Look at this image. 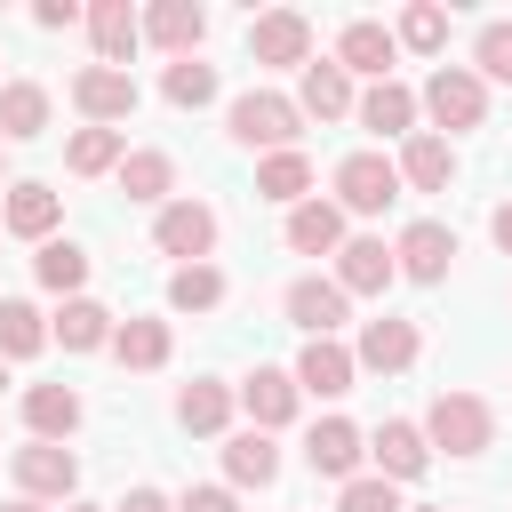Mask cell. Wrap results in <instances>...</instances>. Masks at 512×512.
<instances>
[{
  "instance_id": "cell-1",
  "label": "cell",
  "mask_w": 512,
  "mask_h": 512,
  "mask_svg": "<svg viewBox=\"0 0 512 512\" xmlns=\"http://www.w3.org/2000/svg\"><path fill=\"white\" fill-rule=\"evenodd\" d=\"M416 432H424V448H448V456H480V448L496 440V408H488L480 392H440V400H432V416H424Z\"/></svg>"
},
{
  "instance_id": "cell-2",
  "label": "cell",
  "mask_w": 512,
  "mask_h": 512,
  "mask_svg": "<svg viewBox=\"0 0 512 512\" xmlns=\"http://www.w3.org/2000/svg\"><path fill=\"white\" fill-rule=\"evenodd\" d=\"M232 136H240V144H264V152H296L304 112H296V96L248 88V96H232Z\"/></svg>"
},
{
  "instance_id": "cell-3",
  "label": "cell",
  "mask_w": 512,
  "mask_h": 512,
  "mask_svg": "<svg viewBox=\"0 0 512 512\" xmlns=\"http://www.w3.org/2000/svg\"><path fill=\"white\" fill-rule=\"evenodd\" d=\"M416 112H432V120L456 136V128H480V120H488V88H480V72H472V64H440V72L424 80Z\"/></svg>"
},
{
  "instance_id": "cell-4",
  "label": "cell",
  "mask_w": 512,
  "mask_h": 512,
  "mask_svg": "<svg viewBox=\"0 0 512 512\" xmlns=\"http://www.w3.org/2000/svg\"><path fill=\"white\" fill-rule=\"evenodd\" d=\"M400 200V168L384 160V152H352V160H336V208H352V216H384Z\"/></svg>"
},
{
  "instance_id": "cell-5",
  "label": "cell",
  "mask_w": 512,
  "mask_h": 512,
  "mask_svg": "<svg viewBox=\"0 0 512 512\" xmlns=\"http://www.w3.org/2000/svg\"><path fill=\"white\" fill-rule=\"evenodd\" d=\"M152 248H160V256H184V264H208V248H216V208H208V200H168L160 224H152Z\"/></svg>"
},
{
  "instance_id": "cell-6",
  "label": "cell",
  "mask_w": 512,
  "mask_h": 512,
  "mask_svg": "<svg viewBox=\"0 0 512 512\" xmlns=\"http://www.w3.org/2000/svg\"><path fill=\"white\" fill-rule=\"evenodd\" d=\"M16 488H24L32 504L72 496V488H80V456H72V448H56V440H32V448H16Z\"/></svg>"
},
{
  "instance_id": "cell-7",
  "label": "cell",
  "mask_w": 512,
  "mask_h": 512,
  "mask_svg": "<svg viewBox=\"0 0 512 512\" xmlns=\"http://www.w3.org/2000/svg\"><path fill=\"white\" fill-rule=\"evenodd\" d=\"M72 104L88 112V128H112V120L136 112V80L112 72V64H88V72H72Z\"/></svg>"
},
{
  "instance_id": "cell-8",
  "label": "cell",
  "mask_w": 512,
  "mask_h": 512,
  "mask_svg": "<svg viewBox=\"0 0 512 512\" xmlns=\"http://www.w3.org/2000/svg\"><path fill=\"white\" fill-rule=\"evenodd\" d=\"M248 56L256 64H312V24L296 8H272V16L248 24Z\"/></svg>"
},
{
  "instance_id": "cell-9",
  "label": "cell",
  "mask_w": 512,
  "mask_h": 512,
  "mask_svg": "<svg viewBox=\"0 0 512 512\" xmlns=\"http://www.w3.org/2000/svg\"><path fill=\"white\" fill-rule=\"evenodd\" d=\"M360 456H368V440H360V424H344V416H320L312 440H304V464H312L320 480H352Z\"/></svg>"
},
{
  "instance_id": "cell-10",
  "label": "cell",
  "mask_w": 512,
  "mask_h": 512,
  "mask_svg": "<svg viewBox=\"0 0 512 512\" xmlns=\"http://www.w3.org/2000/svg\"><path fill=\"white\" fill-rule=\"evenodd\" d=\"M368 456H376V480H424V464H432V448H424V432L416 424H400V416H384L376 424V440H368Z\"/></svg>"
},
{
  "instance_id": "cell-11",
  "label": "cell",
  "mask_w": 512,
  "mask_h": 512,
  "mask_svg": "<svg viewBox=\"0 0 512 512\" xmlns=\"http://www.w3.org/2000/svg\"><path fill=\"white\" fill-rule=\"evenodd\" d=\"M392 264H400L408 280H448V264H456V232L424 216V224H408V232H400V248H392Z\"/></svg>"
},
{
  "instance_id": "cell-12",
  "label": "cell",
  "mask_w": 512,
  "mask_h": 512,
  "mask_svg": "<svg viewBox=\"0 0 512 512\" xmlns=\"http://www.w3.org/2000/svg\"><path fill=\"white\" fill-rule=\"evenodd\" d=\"M392 280H400V264H392L384 240H344V248H336V288H344V296H384Z\"/></svg>"
},
{
  "instance_id": "cell-13",
  "label": "cell",
  "mask_w": 512,
  "mask_h": 512,
  "mask_svg": "<svg viewBox=\"0 0 512 512\" xmlns=\"http://www.w3.org/2000/svg\"><path fill=\"white\" fill-rule=\"evenodd\" d=\"M352 368H376V376H400V368H416V320H368L360 328V352H352Z\"/></svg>"
},
{
  "instance_id": "cell-14",
  "label": "cell",
  "mask_w": 512,
  "mask_h": 512,
  "mask_svg": "<svg viewBox=\"0 0 512 512\" xmlns=\"http://www.w3.org/2000/svg\"><path fill=\"white\" fill-rule=\"evenodd\" d=\"M288 376H296V392H320V400H344L360 368H352V352H344L336 336H312V344H304V360H296Z\"/></svg>"
},
{
  "instance_id": "cell-15",
  "label": "cell",
  "mask_w": 512,
  "mask_h": 512,
  "mask_svg": "<svg viewBox=\"0 0 512 512\" xmlns=\"http://www.w3.org/2000/svg\"><path fill=\"white\" fill-rule=\"evenodd\" d=\"M88 40H96V64L120 72V64L136 56V40H144V16H136L128 0H96V8H88Z\"/></svg>"
},
{
  "instance_id": "cell-16",
  "label": "cell",
  "mask_w": 512,
  "mask_h": 512,
  "mask_svg": "<svg viewBox=\"0 0 512 512\" xmlns=\"http://www.w3.org/2000/svg\"><path fill=\"white\" fill-rule=\"evenodd\" d=\"M56 216H64V200L48 184H8V200H0V232H16V240H56Z\"/></svg>"
},
{
  "instance_id": "cell-17",
  "label": "cell",
  "mask_w": 512,
  "mask_h": 512,
  "mask_svg": "<svg viewBox=\"0 0 512 512\" xmlns=\"http://www.w3.org/2000/svg\"><path fill=\"white\" fill-rule=\"evenodd\" d=\"M296 400H304V392H296L288 368H248V384H240V408L256 416V432H280V424L296 416Z\"/></svg>"
},
{
  "instance_id": "cell-18",
  "label": "cell",
  "mask_w": 512,
  "mask_h": 512,
  "mask_svg": "<svg viewBox=\"0 0 512 512\" xmlns=\"http://www.w3.org/2000/svg\"><path fill=\"white\" fill-rule=\"evenodd\" d=\"M144 40H152V48H168V56L184 64V56L208 40V8H192V0H160V8L144 16Z\"/></svg>"
},
{
  "instance_id": "cell-19",
  "label": "cell",
  "mask_w": 512,
  "mask_h": 512,
  "mask_svg": "<svg viewBox=\"0 0 512 512\" xmlns=\"http://www.w3.org/2000/svg\"><path fill=\"white\" fill-rule=\"evenodd\" d=\"M392 168H400V184H416V192H448V184H456V152H448V136H424V128L400 144Z\"/></svg>"
},
{
  "instance_id": "cell-20",
  "label": "cell",
  "mask_w": 512,
  "mask_h": 512,
  "mask_svg": "<svg viewBox=\"0 0 512 512\" xmlns=\"http://www.w3.org/2000/svg\"><path fill=\"white\" fill-rule=\"evenodd\" d=\"M288 248L296 256H336L344 248V208L336 200H296L288 208Z\"/></svg>"
},
{
  "instance_id": "cell-21",
  "label": "cell",
  "mask_w": 512,
  "mask_h": 512,
  "mask_svg": "<svg viewBox=\"0 0 512 512\" xmlns=\"http://www.w3.org/2000/svg\"><path fill=\"white\" fill-rule=\"evenodd\" d=\"M392 56H400V48H392V32H384V24H368V16H352V24H344V40H336V64H344V72H368V80H392Z\"/></svg>"
},
{
  "instance_id": "cell-22",
  "label": "cell",
  "mask_w": 512,
  "mask_h": 512,
  "mask_svg": "<svg viewBox=\"0 0 512 512\" xmlns=\"http://www.w3.org/2000/svg\"><path fill=\"white\" fill-rule=\"evenodd\" d=\"M352 112L376 136H416V88H400V80H376L368 96H352Z\"/></svg>"
},
{
  "instance_id": "cell-23",
  "label": "cell",
  "mask_w": 512,
  "mask_h": 512,
  "mask_svg": "<svg viewBox=\"0 0 512 512\" xmlns=\"http://www.w3.org/2000/svg\"><path fill=\"white\" fill-rule=\"evenodd\" d=\"M344 304H352V296H344L336 280H296V288H288V320H296L304 336H336V328H344Z\"/></svg>"
},
{
  "instance_id": "cell-24",
  "label": "cell",
  "mask_w": 512,
  "mask_h": 512,
  "mask_svg": "<svg viewBox=\"0 0 512 512\" xmlns=\"http://www.w3.org/2000/svg\"><path fill=\"white\" fill-rule=\"evenodd\" d=\"M296 112H312V120H344V112H352V72H344L336 56L304 64V96H296Z\"/></svg>"
},
{
  "instance_id": "cell-25",
  "label": "cell",
  "mask_w": 512,
  "mask_h": 512,
  "mask_svg": "<svg viewBox=\"0 0 512 512\" xmlns=\"http://www.w3.org/2000/svg\"><path fill=\"white\" fill-rule=\"evenodd\" d=\"M24 424H32V440H56L64 448V432L80 424V392L72 384H32L24 392Z\"/></svg>"
},
{
  "instance_id": "cell-26",
  "label": "cell",
  "mask_w": 512,
  "mask_h": 512,
  "mask_svg": "<svg viewBox=\"0 0 512 512\" xmlns=\"http://www.w3.org/2000/svg\"><path fill=\"white\" fill-rule=\"evenodd\" d=\"M224 472H232V488H272V480H280L272 432H232V440H224Z\"/></svg>"
},
{
  "instance_id": "cell-27",
  "label": "cell",
  "mask_w": 512,
  "mask_h": 512,
  "mask_svg": "<svg viewBox=\"0 0 512 512\" xmlns=\"http://www.w3.org/2000/svg\"><path fill=\"white\" fill-rule=\"evenodd\" d=\"M176 424H184V432H224V424H232V384L192 376V384L176 392Z\"/></svg>"
},
{
  "instance_id": "cell-28",
  "label": "cell",
  "mask_w": 512,
  "mask_h": 512,
  "mask_svg": "<svg viewBox=\"0 0 512 512\" xmlns=\"http://www.w3.org/2000/svg\"><path fill=\"white\" fill-rule=\"evenodd\" d=\"M40 128H48V88H40V80H0V136L24 144V136H40Z\"/></svg>"
},
{
  "instance_id": "cell-29",
  "label": "cell",
  "mask_w": 512,
  "mask_h": 512,
  "mask_svg": "<svg viewBox=\"0 0 512 512\" xmlns=\"http://www.w3.org/2000/svg\"><path fill=\"white\" fill-rule=\"evenodd\" d=\"M64 352H96V344H112V312L104 304H88V296H64V312H56V328H48Z\"/></svg>"
},
{
  "instance_id": "cell-30",
  "label": "cell",
  "mask_w": 512,
  "mask_h": 512,
  "mask_svg": "<svg viewBox=\"0 0 512 512\" xmlns=\"http://www.w3.org/2000/svg\"><path fill=\"white\" fill-rule=\"evenodd\" d=\"M112 176H120L128 200H168V192H176V160H168V152H128Z\"/></svg>"
},
{
  "instance_id": "cell-31",
  "label": "cell",
  "mask_w": 512,
  "mask_h": 512,
  "mask_svg": "<svg viewBox=\"0 0 512 512\" xmlns=\"http://www.w3.org/2000/svg\"><path fill=\"white\" fill-rule=\"evenodd\" d=\"M256 192L296 208V200L312 192V160H304V152H264V160H256Z\"/></svg>"
},
{
  "instance_id": "cell-32",
  "label": "cell",
  "mask_w": 512,
  "mask_h": 512,
  "mask_svg": "<svg viewBox=\"0 0 512 512\" xmlns=\"http://www.w3.org/2000/svg\"><path fill=\"white\" fill-rule=\"evenodd\" d=\"M32 272H40V288H56V296H80V280H88V248H80V240H40Z\"/></svg>"
},
{
  "instance_id": "cell-33",
  "label": "cell",
  "mask_w": 512,
  "mask_h": 512,
  "mask_svg": "<svg viewBox=\"0 0 512 512\" xmlns=\"http://www.w3.org/2000/svg\"><path fill=\"white\" fill-rule=\"evenodd\" d=\"M40 344H48V320L24 296H0V360H32Z\"/></svg>"
},
{
  "instance_id": "cell-34",
  "label": "cell",
  "mask_w": 512,
  "mask_h": 512,
  "mask_svg": "<svg viewBox=\"0 0 512 512\" xmlns=\"http://www.w3.org/2000/svg\"><path fill=\"white\" fill-rule=\"evenodd\" d=\"M120 160H128L120 128H80V136L64 144V168H72V176H104V168H120Z\"/></svg>"
},
{
  "instance_id": "cell-35",
  "label": "cell",
  "mask_w": 512,
  "mask_h": 512,
  "mask_svg": "<svg viewBox=\"0 0 512 512\" xmlns=\"http://www.w3.org/2000/svg\"><path fill=\"white\" fill-rule=\"evenodd\" d=\"M112 352H120V368H160L168 360V320H120Z\"/></svg>"
},
{
  "instance_id": "cell-36",
  "label": "cell",
  "mask_w": 512,
  "mask_h": 512,
  "mask_svg": "<svg viewBox=\"0 0 512 512\" xmlns=\"http://www.w3.org/2000/svg\"><path fill=\"white\" fill-rule=\"evenodd\" d=\"M160 96H168L176 112H200V104L216 96V64H200V56H184V64H168V72H160Z\"/></svg>"
},
{
  "instance_id": "cell-37",
  "label": "cell",
  "mask_w": 512,
  "mask_h": 512,
  "mask_svg": "<svg viewBox=\"0 0 512 512\" xmlns=\"http://www.w3.org/2000/svg\"><path fill=\"white\" fill-rule=\"evenodd\" d=\"M168 304H176V312H216V304H224V272H216V264H176Z\"/></svg>"
},
{
  "instance_id": "cell-38",
  "label": "cell",
  "mask_w": 512,
  "mask_h": 512,
  "mask_svg": "<svg viewBox=\"0 0 512 512\" xmlns=\"http://www.w3.org/2000/svg\"><path fill=\"white\" fill-rule=\"evenodd\" d=\"M440 40H448V16H440L432 0H416V8L400 16V32H392V48H416V56H432Z\"/></svg>"
},
{
  "instance_id": "cell-39",
  "label": "cell",
  "mask_w": 512,
  "mask_h": 512,
  "mask_svg": "<svg viewBox=\"0 0 512 512\" xmlns=\"http://www.w3.org/2000/svg\"><path fill=\"white\" fill-rule=\"evenodd\" d=\"M472 72H480V80H512V24H480V40H472Z\"/></svg>"
},
{
  "instance_id": "cell-40",
  "label": "cell",
  "mask_w": 512,
  "mask_h": 512,
  "mask_svg": "<svg viewBox=\"0 0 512 512\" xmlns=\"http://www.w3.org/2000/svg\"><path fill=\"white\" fill-rule=\"evenodd\" d=\"M336 512H400V488L392 480H344Z\"/></svg>"
},
{
  "instance_id": "cell-41",
  "label": "cell",
  "mask_w": 512,
  "mask_h": 512,
  "mask_svg": "<svg viewBox=\"0 0 512 512\" xmlns=\"http://www.w3.org/2000/svg\"><path fill=\"white\" fill-rule=\"evenodd\" d=\"M176 512H240V504H232V488H184Z\"/></svg>"
},
{
  "instance_id": "cell-42",
  "label": "cell",
  "mask_w": 512,
  "mask_h": 512,
  "mask_svg": "<svg viewBox=\"0 0 512 512\" xmlns=\"http://www.w3.org/2000/svg\"><path fill=\"white\" fill-rule=\"evenodd\" d=\"M32 24H40V32H64V24H80V8H72V0H40Z\"/></svg>"
},
{
  "instance_id": "cell-43",
  "label": "cell",
  "mask_w": 512,
  "mask_h": 512,
  "mask_svg": "<svg viewBox=\"0 0 512 512\" xmlns=\"http://www.w3.org/2000/svg\"><path fill=\"white\" fill-rule=\"evenodd\" d=\"M112 512H176V504H168V496H160V488H128V496H120V504H112Z\"/></svg>"
},
{
  "instance_id": "cell-44",
  "label": "cell",
  "mask_w": 512,
  "mask_h": 512,
  "mask_svg": "<svg viewBox=\"0 0 512 512\" xmlns=\"http://www.w3.org/2000/svg\"><path fill=\"white\" fill-rule=\"evenodd\" d=\"M488 232H496V248H504V256H512V200H504V208H496V216H488Z\"/></svg>"
},
{
  "instance_id": "cell-45",
  "label": "cell",
  "mask_w": 512,
  "mask_h": 512,
  "mask_svg": "<svg viewBox=\"0 0 512 512\" xmlns=\"http://www.w3.org/2000/svg\"><path fill=\"white\" fill-rule=\"evenodd\" d=\"M0 512H40V504H32V496H16V504H0Z\"/></svg>"
},
{
  "instance_id": "cell-46",
  "label": "cell",
  "mask_w": 512,
  "mask_h": 512,
  "mask_svg": "<svg viewBox=\"0 0 512 512\" xmlns=\"http://www.w3.org/2000/svg\"><path fill=\"white\" fill-rule=\"evenodd\" d=\"M64 512H104V504H64Z\"/></svg>"
},
{
  "instance_id": "cell-47",
  "label": "cell",
  "mask_w": 512,
  "mask_h": 512,
  "mask_svg": "<svg viewBox=\"0 0 512 512\" xmlns=\"http://www.w3.org/2000/svg\"><path fill=\"white\" fill-rule=\"evenodd\" d=\"M0 384H8V360H0Z\"/></svg>"
},
{
  "instance_id": "cell-48",
  "label": "cell",
  "mask_w": 512,
  "mask_h": 512,
  "mask_svg": "<svg viewBox=\"0 0 512 512\" xmlns=\"http://www.w3.org/2000/svg\"><path fill=\"white\" fill-rule=\"evenodd\" d=\"M416 512H432V504H416Z\"/></svg>"
}]
</instances>
